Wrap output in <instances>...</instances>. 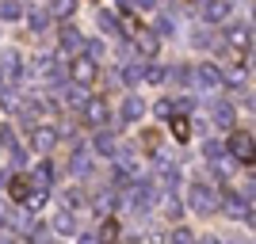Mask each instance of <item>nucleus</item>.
Wrapping results in <instances>:
<instances>
[{"label": "nucleus", "mask_w": 256, "mask_h": 244, "mask_svg": "<svg viewBox=\"0 0 256 244\" xmlns=\"http://www.w3.org/2000/svg\"><path fill=\"white\" fill-rule=\"evenodd\" d=\"M58 42H62V50L76 53V50H80V46H84V34L76 31V27H62V34H58Z\"/></svg>", "instance_id": "16"}, {"label": "nucleus", "mask_w": 256, "mask_h": 244, "mask_svg": "<svg viewBox=\"0 0 256 244\" xmlns=\"http://www.w3.org/2000/svg\"><path fill=\"white\" fill-rule=\"evenodd\" d=\"M195 46H199V50H214V46H218V38H214V31H206V27H199V31H195Z\"/></svg>", "instance_id": "23"}, {"label": "nucleus", "mask_w": 256, "mask_h": 244, "mask_svg": "<svg viewBox=\"0 0 256 244\" xmlns=\"http://www.w3.org/2000/svg\"><path fill=\"white\" fill-rule=\"evenodd\" d=\"M27 23H31V31H46L50 15H46V11H31V15H27Z\"/></svg>", "instance_id": "28"}, {"label": "nucleus", "mask_w": 256, "mask_h": 244, "mask_svg": "<svg viewBox=\"0 0 256 244\" xmlns=\"http://www.w3.org/2000/svg\"><path fill=\"white\" fill-rule=\"evenodd\" d=\"M142 115H146V103H142L138 96H126V99H122V107H118V122H138Z\"/></svg>", "instance_id": "13"}, {"label": "nucleus", "mask_w": 256, "mask_h": 244, "mask_svg": "<svg viewBox=\"0 0 256 244\" xmlns=\"http://www.w3.org/2000/svg\"><path fill=\"white\" fill-rule=\"evenodd\" d=\"M54 233H62V237H73L76 233V214L69 210V206L54 214Z\"/></svg>", "instance_id": "15"}, {"label": "nucleus", "mask_w": 256, "mask_h": 244, "mask_svg": "<svg viewBox=\"0 0 256 244\" xmlns=\"http://www.w3.org/2000/svg\"><path fill=\"white\" fill-rule=\"evenodd\" d=\"M69 76H73V84H92L96 80V61L92 57H73V65H69Z\"/></svg>", "instance_id": "7"}, {"label": "nucleus", "mask_w": 256, "mask_h": 244, "mask_svg": "<svg viewBox=\"0 0 256 244\" xmlns=\"http://www.w3.org/2000/svg\"><path fill=\"white\" fill-rule=\"evenodd\" d=\"M134 180H146V157L134 145H118L115 149V187H126Z\"/></svg>", "instance_id": "1"}, {"label": "nucleus", "mask_w": 256, "mask_h": 244, "mask_svg": "<svg viewBox=\"0 0 256 244\" xmlns=\"http://www.w3.org/2000/svg\"><path fill=\"white\" fill-rule=\"evenodd\" d=\"M226 42L234 46L237 53L248 57V50H252V27H248V23H230V27H226Z\"/></svg>", "instance_id": "4"}, {"label": "nucleus", "mask_w": 256, "mask_h": 244, "mask_svg": "<svg viewBox=\"0 0 256 244\" xmlns=\"http://www.w3.org/2000/svg\"><path fill=\"white\" fill-rule=\"evenodd\" d=\"M111 206H115V195H111V191H107V195H96V210H100V214H107Z\"/></svg>", "instance_id": "31"}, {"label": "nucleus", "mask_w": 256, "mask_h": 244, "mask_svg": "<svg viewBox=\"0 0 256 244\" xmlns=\"http://www.w3.org/2000/svg\"><path fill=\"white\" fill-rule=\"evenodd\" d=\"M245 73H248V69H245V61L237 57V65H234V69H230V73H222V80H230V84H234V88H241V84H245Z\"/></svg>", "instance_id": "21"}, {"label": "nucleus", "mask_w": 256, "mask_h": 244, "mask_svg": "<svg viewBox=\"0 0 256 244\" xmlns=\"http://www.w3.org/2000/svg\"><path fill=\"white\" fill-rule=\"evenodd\" d=\"M172 241H192V229H184V225H176V229H172Z\"/></svg>", "instance_id": "34"}, {"label": "nucleus", "mask_w": 256, "mask_h": 244, "mask_svg": "<svg viewBox=\"0 0 256 244\" xmlns=\"http://www.w3.org/2000/svg\"><path fill=\"white\" fill-rule=\"evenodd\" d=\"M80 115H84L88 126H107V118H111V107H107V99L88 96V103L80 107Z\"/></svg>", "instance_id": "5"}, {"label": "nucleus", "mask_w": 256, "mask_h": 244, "mask_svg": "<svg viewBox=\"0 0 256 244\" xmlns=\"http://www.w3.org/2000/svg\"><path fill=\"white\" fill-rule=\"evenodd\" d=\"M31 187H34V183H31V176H12V180H8V195H12L16 202H23V199H27V195H31Z\"/></svg>", "instance_id": "17"}, {"label": "nucleus", "mask_w": 256, "mask_h": 244, "mask_svg": "<svg viewBox=\"0 0 256 244\" xmlns=\"http://www.w3.org/2000/svg\"><path fill=\"white\" fill-rule=\"evenodd\" d=\"M100 27H104L107 34H118L122 31V19H118L115 11H104V15H100Z\"/></svg>", "instance_id": "22"}, {"label": "nucleus", "mask_w": 256, "mask_h": 244, "mask_svg": "<svg viewBox=\"0 0 256 244\" xmlns=\"http://www.w3.org/2000/svg\"><path fill=\"white\" fill-rule=\"evenodd\" d=\"M92 145H96V153H104V157H115V149H118V138L111 134V130L96 126V138H92Z\"/></svg>", "instance_id": "14"}, {"label": "nucleus", "mask_w": 256, "mask_h": 244, "mask_svg": "<svg viewBox=\"0 0 256 244\" xmlns=\"http://www.w3.org/2000/svg\"><path fill=\"white\" fill-rule=\"evenodd\" d=\"M65 103L80 111V107L88 103V84H69V92H65Z\"/></svg>", "instance_id": "18"}, {"label": "nucleus", "mask_w": 256, "mask_h": 244, "mask_svg": "<svg viewBox=\"0 0 256 244\" xmlns=\"http://www.w3.org/2000/svg\"><path fill=\"white\" fill-rule=\"evenodd\" d=\"M88 172H92V160L76 149V153H73V176H88Z\"/></svg>", "instance_id": "24"}, {"label": "nucleus", "mask_w": 256, "mask_h": 244, "mask_svg": "<svg viewBox=\"0 0 256 244\" xmlns=\"http://www.w3.org/2000/svg\"><path fill=\"white\" fill-rule=\"evenodd\" d=\"M134 4H138V8H153V4H157V0H134Z\"/></svg>", "instance_id": "37"}, {"label": "nucleus", "mask_w": 256, "mask_h": 244, "mask_svg": "<svg viewBox=\"0 0 256 244\" xmlns=\"http://www.w3.org/2000/svg\"><path fill=\"white\" fill-rule=\"evenodd\" d=\"M23 76V61L16 50H4L0 53V80H20Z\"/></svg>", "instance_id": "9"}, {"label": "nucleus", "mask_w": 256, "mask_h": 244, "mask_svg": "<svg viewBox=\"0 0 256 244\" xmlns=\"http://www.w3.org/2000/svg\"><path fill=\"white\" fill-rule=\"evenodd\" d=\"M218 202H222V195H218L214 183H192V187H188V206H192L195 214H206V218H210V214L218 210Z\"/></svg>", "instance_id": "2"}, {"label": "nucleus", "mask_w": 256, "mask_h": 244, "mask_svg": "<svg viewBox=\"0 0 256 244\" xmlns=\"http://www.w3.org/2000/svg\"><path fill=\"white\" fill-rule=\"evenodd\" d=\"M153 115H157V118H168V115H176V107H172L168 99H160V103L153 107Z\"/></svg>", "instance_id": "32"}, {"label": "nucleus", "mask_w": 256, "mask_h": 244, "mask_svg": "<svg viewBox=\"0 0 256 244\" xmlns=\"http://www.w3.org/2000/svg\"><path fill=\"white\" fill-rule=\"evenodd\" d=\"M76 202H80V195H76V191H65V195H62V206H69V210H73Z\"/></svg>", "instance_id": "35"}, {"label": "nucleus", "mask_w": 256, "mask_h": 244, "mask_svg": "<svg viewBox=\"0 0 256 244\" xmlns=\"http://www.w3.org/2000/svg\"><path fill=\"white\" fill-rule=\"evenodd\" d=\"M115 237H118V222H115V218H107L104 229H100V241H115Z\"/></svg>", "instance_id": "29"}, {"label": "nucleus", "mask_w": 256, "mask_h": 244, "mask_svg": "<svg viewBox=\"0 0 256 244\" xmlns=\"http://www.w3.org/2000/svg\"><path fill=\"white\" fill-rule=\"evenodd\" d=\"M31 183H34V187H50V183H54V164H50V160H42V164L31 172Z\"/></svg>", "instance_id": "19"}, {"label": "nucleus", "mask_w": 256, "mask_h": 244, "mask_svg": "<svg viewBox=\"0 0 256 244\" xmlns=\"http://www.w3.org/2000/svg\"><path fill=\"white\" fill-rule=\"evenodd\" d=\"M153 27H157V34H172V19H168V15H160Z\"/></svg>", "instance_id": "33"}, {"label": "nucleus", "mask_w": 256, "mask_h": 244, "mask_svg": "<svg viewBox=\"0 0 256 244\" xmlns=\"http://www.w3.org/2000/svg\"><path fill=\"white\" fill-rule=\"evenodd\" d=\"M122 84H142V65H126L122 69Z\"/></svg>", "instance_id": "27"}, {"label": "nucleus", "mask_w": 256, "mask_h": 244, "mask_svg": "<svg viewBox=\"0 0 256 244\" xmlns=\"http://www.w3.org/2000/svg\"><path fill=\"white\" fill-rule=\"evenodd\" d=\"M230 11H234V4H230V0H203V19H206V23L230 19Z\"/></svg>", "instance_id": "12"}, {"label": "nucleus", "mask_w": 256, "mask_h": 244, "mask_svg": "<svg viewBox=\"0 0 256 244\" xmlns=\"http://www.w3.org/2000/svg\"><path fill=\"white\" fill-rule=\"evenodd\" d=\"M230 157L241 160V164H252V134L248 130H241V134H234V141H230Z\"/></svg>", "instance_id": "6"}, {"label": "nucleus", "mask_w": 256, "mask_h": 244, "mask_svg": "<svg viewBox=\"0 0 256 244\" xmlns=\"http://www.w3.org/2000/svg\"><path fill=\"white\" fill-rule=\"evenodd\" d=\"M234 118H237L234 103H226V99H214V103H210V122H214V126L230 130V126H234Z\"/></svg>", "instance_id": "11"}, {"label": "nucleus", "mask_w": 256, "mask_h": 244, "mask_svg": "<svg viewBox=\"0 0 256 244\" xmlns=\"http://www.w3.org/2000/svg\"><path fill=\"white\" fill-rule=\"evenodd\" d=\"M27 138H31V145L38 149V153H46V149L58 145V126H42V122H38V126H31Z\"/></svg>", "instance_id": "8"}, {"label": "nucleus", "mask_w": 256, "mask_h": 244, "mask_svg": "<svg viewBox=\"0 0 256 244\" xmlns=\"http://www.w3.org/2000/svg\"><path fill=\"white\" fill-rule=\"evenodd\" d=\"M218 210H226L230 218H245V222H252V206H248V199H237V195H226V199L218 202Z\"/></svg>", "instance_id": "10"}, {"label": "nucleus", "mask_w": 256, "mask_h": 244, "mask_svg": "<svg viewBox=\"0 0 256 244\" xmlns=\"http://www.w3.org/2000/svg\"><path fill=\"white\" fill-rule=\"evenodd\" d=\"M0 225H4V229H8V225H12V218H8V214H4V202H0Z\"/></svg>", "instance_id": "36"}, {"label": "nucleus", "mask_w": 256, "mask_h": 244, "mask_svg": "<svg viewBox=\"0 0 256 244\" xmlns=\"http://www.w3.org/2000/svg\"><path fill=\"white\" fill-rule=\"evenodd\" d=\"M172 134H176L180 141H188L192 138V122H188V118H172Z\"/></svg>", "instance_id": "26"}, {"label": "nucleus", "mask_w": 256, "mask_h": 244, "mask_svg": "<svg viewBox=\"0 0 256 244\" xmlns=\"http://www.w3.org/2000/svg\"><path fill=\"white\" fill-rule=\"evenodd\" d=\"M188 76H192V88H195V92H206V96H210V92H218V88L226 84V80H222V69H218V65H210V61L195 65Z\"/></svg>", "instance_id": "3"}, {"label": "nucleus", "mask_w": 256, "mask_h": 244, "mask_svg": "<svg viewBox=\"0 0 256 244\" xmlns=\"http://www.w3.org/2000/svg\"><path fill=\"white\" fill-rule=\"evenodd\" d=\"M164 214H168V218H180V214H184V202L176 199V195H168V199H164Z\"/></svg>", "instance_id": "30"}, {"label": "nucleus", "mask_w": 256, "mask_h": 244, "mask_svg": "<svg viewBox=\"0 0 256 244\" xmlns=\"http://www.w3.org/2000/svg\"><path fill=\"white\" fill-rule=\"evenodd\" d=\"M76 11V0H50V15L54 19H69Z\"/></svg>", "instance_id": "20"}, {"label": "nucleus", "mask_w": 256, "mask_h": 244, "mask_svg": "<svg viewBox=\"0 0 256 244\" xmlns=\"http://www.w3.org/2000/svg\"><path fill=\"white\" fill-rule=\"evenodd\" d=\"M0 19H20V0H0Z\"/></svg>", "instance_id": "25"}]
</instances>
